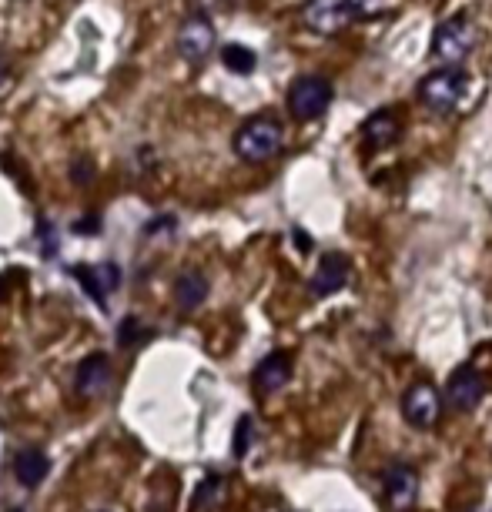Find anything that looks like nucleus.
I'll return each mask as SVG.
<instances>
[{"label":"nucleus","mask_w":492,"mask_h":512,"mask_svg":"<svg viewBox=\"0 0 492 512\" xmlns=\"http://www.w3.org/2000/svg\"><path fill=\"white\" fill-rule=\"evenodd\" d=\"M231 144H235V154H238L241 161L265 164V161H272L278 151H282L285 128L275 118H268V114H258V118L241 124Z\"/></svg>","instance_id":"1"},{"label":"nucleus","mask_w":492,"mask_h":512,"mask_svg":"<svg viewBox=\"0 0 492 512\" xmlns=\"http://www.w3.org/2000/svg\"><path fill=\"white\" fill-rule=\"evenodd\" d=\"M476 47V24L469 14H452L446 17L436 34H432V57L446 67H459L469 57V51Z\"/></svg>","instance_id":"2"},{"label":"nucleus","mask_w":492,"mask_h":512,"mask_svg":"<svg viewBox=\"0 0 492 512\" xmlns=\"http://www.w3.org/2000/svg\"><path fill=\"white\" fill-rule=\"evenodd\" d=\"M466 88L469 81L459 67H439L419 81V101L436 114H452L466 98Z\"/></svg>","instance_id":"3"},{"label":"nucleus","mask_w":492,"mask_h":512,"mask_svg":"<svg viewBox=\"0 0 492 512\" xmlns=\"http://www.w3.org/2000/svg\"><path fill=\"white\" fill-rule=\"evenodd\" d=\"M332 81L322 74H302L292 81L288 88V111H292L295 121H315L322 118L332 104Z\"/></svg>","instance_id":"4"},{"label":"nucleus","mask_w":492,"mask_h":512,"mask_svg":"<svg viewBox=\"0 0 492 512\" xmlns=\"http://www.w3.org/2000/svg\"><path fill=\"white\" fill-rule=\"evenodd\" d=\"M215 41H218L215 24H211L205 14H191L188 21L178 27L175 47H178L181 61L201 64V61H208L211 51H215Z\"/></svg>","instance_id":"5"},{"label":"nucleus","mask_w":492,"mask_h":512,"mask_svg":"<svg viewBox=\"0 0 492 512\" xmlns=\"http://www.w3.org/2000/svg\"><path fill=\"white\" fill-rule=\"evenodd\" d=\"M442 415V399L436 392V385L429 382H416L402 392V419L412 425V429H432Z\"/></svg>","instance_id":"6"},{"label":"nucleus","mask_w":492,"mask_h":512,"mask_svg":"<svg viewBox=\"0 0 492 512\" xmlns=\"http://www.w3.org/2000/svg\"><path fill=\"white\" fill-rule=\"evenodd\" d=\"M302 21L318 37H339L352 24L349 0H308L302 7Z\"/></svg>","instance_id":"7"},{"label":"nucleus","mask_w":492,"mask_h":512,"mask_svg":"<svg viewBox=\"0 0 492 512\" xmlns=\"http://www.w3.org/2000/svg\"><path fill=\"white\" fill-rule=\"evenodd\" d=\"M71 275L77 278V285H81L84 292L94 298V305H98V308H108V298L121 288V268L114 262L77 265Z\"/></svg>","instance_id":"8"},{"label":"nucleus","mask_w":492,"mask_h":512,"mask_svg":"<svg viewBox=\"0 0 492 512\" xmlns=\"http://www.w3.org/2000/svg\"><path fill=\"white\" fill-rule=\"evenodd\" d=\"M486 399V379H482L479 369L472 365H462V369L452 372V379L446 385V402L456 412H472L479 409V402Z\"/></svg>","instance_id":"9"},{"label":"nucleus","mask_w":492,"mask_h":512,"mask_svg":"<svg viewBox=\"0 0 492 512\" xmlns=\"http://www.w3.org/2000/svg\"><path fill=\"white\" fill-rule=\"evenodd\" d=\"M114 379V369H111V359L104 352H94L88 355L74 372V389L81 399H98V395L108 392V385Z\"/></svg>","instance_id":"10"},{"label":"nucleus","mask_w":492,"mask_h":512,"mask_svg":"<svg viewBox=\"0 0 492 512\" xmlns=\"http://www.w3.org/2000/svg\"><path fill=\"white\" fill-rule=\"evenodd\" d=\"M349 258L339 255V251H328V255L318 258V268L312 275V295L315 298H328L335 292H342L345 285H349Z\"/></svg>","instance_id":"11"},{"label":"nucleus","mask_w":492,"mask_h":512,"mask_svg":"<svg viewBox=\"0 0 492 512\" xmlns=\"http://www.w3.org/2000/svg\"><path fill=\"white\" fill-rule=\"evenodd\" d=\"M399 138H402V118H399V111H392V108H379L362 124V141L369 144L372 151L392 148V144H399Z\"/></svg>","instance_id":"12"},{"label":"nucleus","mask_w":492,"mask_h":512,"mask_svg":"<svg viewBox=\"0 0 492 512\" xmlns=\"http://www.w3.org/2000/svg\"><path fill=\"white\" fill-rule=\"evenodd\" d=\"M382 489H385V502L395 512L409 509L419 499V472L412 466H392L382 476Z\"/></svg>","instance_id":"13"},{"label":"nucleus","mask_w":492,"mask_h":512,"mask_svg":"<svg viewBox=\"0 0 492 512\" xmlns=\"http://www.w3.org/2000/svg\"><path fill=\"white\" fill-rule=\"evenodd\" d=\"M288 379H292V355L288 352H272V355H265L262 362H258V369L252 375V382H255V392H262V395H275V392H282Z\"/></svg>","instance_id":"14"},{"label":"nucleus","mask_w":492,"mask_h":512,"mask_svg":"<svg viewBox=\"0 0 492 512\" xmlns=\"http://www.w3.org/2000/svg\"><path fill=\"white\" fill-rule=\"evenodd\" d=\"M51 472V459H47L44 449L27 446L14 456V479L21 482L24 489H37Z\"/></svg>","instance_id":"15"},{"label":"nucleus","mask_w":492,"mask_h":512,"mask_svg":"<svg viewBox=\"0 0 492 512\" xmlns=\"http://www.w3.org/2000/svg\"><path fill=\"white\" fill-rule=\"evenodd\" d=\"M208 298V278L201 272H185L175 282V305L181 312H195L198 305H205Z\"/></svg>","instance_id":"16"},{"label":"nucleus","mask_w":492,"mask_h":512,"mask_svg":"<svg viewBox=\"0 0 492 512\" xmlns=\"http://www.w3.org/2000/svg\"><path fill=\"white\" fill-rule=\"evenodd\" d=\"M221 64L228 67L231 74H252L255 71V64H258V57L252 47H245V44H225L221 47Z\"/></svg>","instance_id":"17"},{"label":"nucleus","mask_w":492,"mask_h":512,"mask_svg":"<svg viewBox=\"0 0 492 512\" xmlns=\"http://www.w3.org/2000/svg\"><path fill=\"white\" fill-rule=\"evenodd\" d=\"M221 496H225V476H205L201 486L195 489V499H191V509L201 512V509H215Z\"/></svg>","instance_id":"18"},{"label":"nucleus","mask_w":492,"mask_h":512,"mask_svg":"<svg viewBox=\"0 0 492 512\" xmlns=\"http://www.w3.org/2000/svg\"><path fill=\"white\" fill-rule=\"evenodd\" d=\"M392 7V0H349L352 21H375Z\"/></svg>","instance_id":"19"},{"label":"nucleus","mask_w":492,"mask_h":512,"mask_svg":"<svg viewBox=\"0 0 492 512\" xmlns=\"http://www.w3.org/2000/svg\"><path fill=\"white\" fill-rule=\"evenodd\" d=\"M252 442H255V422L252 415H241L235 429V459H245L252 452Z\"/></svg>","instance_id":"20"},{"label":"nucleus","mask_w":492,"mask_h":512,"mask_svg":"<svg viewBox=\"0 0 492 512\" xmlns=\"http://www.w3.org/2000/svg\"><path fill=\"white\" fill-rule=\"evenodd\" d=\"M71 181H74L77 188L91 185V181H94V161L91 158H81V154H77V158L71 161Z\"/></svg>","instance_id":"21"},{"label":"nucleus","mask_w":492,"mask_h":512,"mask_svg":"<svg viewBox=\"0 0 492 512\" xmlns=\"http://www.w3.org/2000/svg\"><path fill=\"white\" fill-rule=\"evenodd\" d=\"M138 338H141V322L134 315H128L118 325V345H121V349H131V345L138 342Z\"/></svg>","instance_id":"22"},{"label":"nucleus","mask_w":492,"mask_h":512,"mask_svg":"<svg viewBox=\"0 0 492 512\" xmlns=\"http://www.w3.org/2000/svg\"><path fill=\"white\" fill-rule=\"evenodd\" d=\"M37 238H41V245H44V258H54L57 255V235H54V228H51V221H37Z\"/></svg>","instance_id":"23"},{"label":"nucleus","mask_w":492,"mask_h":512,"mask_svg":"<svg viewBox=\"0 0 492 512\" xmlns=\"http://www.w3.org/2000/svg\"><path fill=\"white\" fill-rule=\"evenodd\" d=\"M77 235H98L101 225H98V215H88V218H77V225H74Z\"/></svg>","instance_id":"24"},{"label":"nucleus","mask_w":492,"mask_h":512,"mask_svg":"<svg viewBox=\"0 0 492 512\" xmlns=\"http://www.w3.org/2000/svg\"><path fill=\"white\" fill-rule=\"evenodd\" d=\"M7 77H11V64L4 61V57H0V88H4V81Z\"/></svg>","instance_id":"25"},{"label":"nucleus","mask_w":492,"mask_h":512,"mask_svg":"<svg viewBox=\"0 0 492 512\" xmlns=\"http://www.w3.org/2000/svg\"><path fill=\"white\" fill-rule=\"evenodd\" d=\"M14 512H24V509H14Z\"/></svg>","instance_id":"26"}]
</instances>
